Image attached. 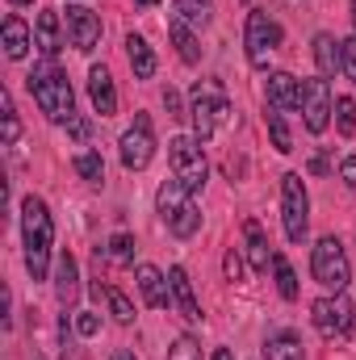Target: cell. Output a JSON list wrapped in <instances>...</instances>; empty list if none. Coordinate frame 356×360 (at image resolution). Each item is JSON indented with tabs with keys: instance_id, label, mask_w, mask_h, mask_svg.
Instances as JSON below:
<instances>
[{
	"instance_id": "obj_34",
	"label": "cell",
	"mask_w": 356,
	"mask_h": 360,
	"mask_svg": "<svg viewBox=\"0 0 356 360\" xmlns=\"http://www.w3.org/2000/svg\"><path fill=\"white\" fill-rule=\"evenodd\" d=\"M168 360H201V344L193 335H180L177 344L168 348Z\"/></svg>"
},
{
	"instance_id": "obj_15",
	"label": "cell",
	"mask_w": 356,
	"mask_h": 360,
	"mask_svg": "<svg viewBox=\"0 0 356 360\" xmlns=\"http://www.w3.org/2000/svg\"><path fill=\"white\" fill-rule=\"evenodd\" d=\"M139 293H143V302L151 306V310H164V306H172V285L164 281V272L155 269V264H139Z\"/></svg>"
},
{
	"instance_id": "obj_1",
	"label": "cell",
	"mask_w": 356,
	"mask_h": 360,
	"mask_svg": "<svg viewBox=\"0 0 356 360\" xmlns=\"http://www.w3.org/2000/svg\"><path fill=\"white\" fill-rule=\"evenodd\" d=\"M21 243H25V269L34 281H46V260H51V243H55V222L42 197H25L21 201Z\"/></svg>"
},
{
	"instance_id": "obj_25",
	"label": "cell",
	"mask_w": 356,
	"mask_h": 360,
	"mask_svg": "<svg viewBox=\"0 0 356 360\" xmlns=\"http://www.w3.org/2000/svg\"><path fill=\"white\" fill-rule=\"evenodd\" d=\"M272 276H276V289H281V297H285V302H298V276H293L289 260H285L281 252H272Z\"/></svg>"
},
{
	"instance_id": "obj_20",
	"label": "cell",
	"mask_w": 356,
	"mask_h": 360,
	"mask_svg": "<svg viewBox=\"0 0 356 360\" xmlns=\"http://www.w3.org/2000/svg\"><path fill=\"white\" fill-rule=\"evenodd\" d=\"M184 205H189V188H184L177 176L164 180V184H160V193H155V210H160V218H164V222H172Z\"/></svg>"
},
{
	"instance_id": "obj_39",
	"label": "cell",
	"mask_w": 356,
	"mask_h": 360,
	"mask_svg": "<svg viewBox=\"0 0 356 360\" xmlns=\"http://www.w3.org/2000/svg\"><path fill=\"white\" fill-rule=\"evenodd\" d=\"M164 105H168V113H172V117H184V105H180V92L177 89H164Z\"/></svg>"
},
{
	"instance_id": "obj_29",
	"label": "cell",
	"mask_w": 356,
	"mask_h": 360,
	"mask_svg": "<svg viewBox=\"0 0 356 360\" xmlns=\"http://www.w3.org/2000/svg\"><path fill=\"white\" fill-rule=\"evenodd\" d=\"M105 260H109V264H130V260H134V235L117 231V235L109 239V248H105Z\"/></svg>"
},
{
	"instance_id": "obj_10",
	"label": "cell",
	"mask_w": 356,
	"mask_h": 360,
	"mask_svg": "<svg viewBox=\"0 0 356 360\" xmlns=\"http://www.w3.org/2000/svg\"><path fill=\"white\" fill-rule=\"evenodd\" d=\"M331 109H336V96H331L323 76L302 80V113H306V130L310 134H323L331 126Z\"/></svg>"
},
{
	"instance_id": "obj_30",
	"label": "cell",
	"mask_w": 356,
	"mask_h": 360,
	"mask_svg": "<svg viewBox=\"0 0 356 360\" xmlns=\"http://www.w3.org/2000/svg\"><path fill=\"white\" fill-rule=\"evenodd\" d=\"M331 113H336V130H340L344 139H352L356 134V101L352 96H336V109H331Z\"/></svg>"
},
{
	"instance_id": "obj_11",
	"label": "cell",
	"mask_w": 356,
	"mask_h": 360,
	"mask_svg": "<svg viewBox=\"0 0 356 360\" xmlns=\"http://www.w3.org/2000/svg\"><path fill=\"white\" fill-rule=\"evenodd\" d=\"M63 25H68V38L80 55H92L96 42H101V17L92 13L89 4H68L63 13Z\"/></svg>"
},
{
	"instance_id": "obj_14",
	"label": "cell",
	"mask_w": 356,
	"mask_h": 360,
	"mask_svg": "<svg viewBox=\"0 0 356 360\" xmlns=\"http://www.w3.org/2000/svg\"><path fill=\"white\" fill-rule=\"evenodd\" d=\"M0 46H4V55H8L13 63H21V59L30 55V46H34V30H30L17 13H8L4 25H0Z\"/></svg>"
},
{
	"instance_id": "obj_36",
	"label": "cell",
	"mask_w": 356,
	"mask_h": 360,
	"mask_svg": "<svg viewBox=\"0 0 356 360\" xmlns=\"http://www.w3.org/2000/svg\"><path fill=\"white\" fill-rule=\"evenodd\" d=\"M76 331L89 340V335H96V331H101V319H96L92 310H80V314H76Z\"/></svg>"
},
{
	"instance_id": "obj_27",
	"label": "cell",
	"mask_w": 356,
	"mask_h": 360,
	"mask_svg": "<svg viewBox=\"0 0 356 360\" xmlns=\"http://www.w3.org/2000/svg\"><path fill=\"white\" fill-rule=\"evenodd\" d=\"M105 306H109V314L126 327V323H134V306H130V297L117 289V285H105Z\"/></svg>"
},
{
	"instance_id": "obj_12",
	"label": "cell",
	"mask_w": 356,
	"mask_h": 360,
	"mask_svg": "<svg viewBox=\"0 0 356 360\" xmlns=\"http://www.w3.org/2000/svg\"><path fill=\"white\" fill-rule=\"evenodd\" d=\"M63 17L55 13V8H42L38 13V21H34V46L42 51V59H55L59 51H63Z\"/></svg>"
},
{
	"instance_id": "obj_21",
	"label": "cell",
	"mask_w": 356,
	"mask_h": 360,
	"mask_svg": "<svg viewBox=\"0 0 356 360\" xmlns=\"http://www.w3.org/2000/svg\"><path fill=\"white\" fill-rule=\"evenodd\" d=\"M126 55H130V68L139 80H151L155 76V51L147 46L143 34H126Z\"/></svg>"
},
{
	"instance_id": "obj_28",
	"label": "cell",
	"mask_w": 356,
	"mask_h": 360,
	"mask_svg": "<svg viewBox=\"0 0 356 360\" xmlns=\"http://www.w3.org/2000/svg\"><path fill=\"white\" fill-rule=\"evenodd\" d=\"M177 13L189 25H210L214 17V0H177Z\"/></svg>"
},
{
	"instance_id": "obj_3",
	"label": "cell",
	"mask_w": 356,
	"mask_h": 360,
	"mask_svg": "<svg viewBox=\"0 0 356 360\" xmlns=\"http://www.w3.org/2000/svg\"><path fill=\"white\" fill-rule=\"evenodd\" d=\"M310 272H314V281H319L327 293H344V289H348L352 264H348V252H344V243H340L336 235H323V239L314 243V252H310Z\"/></svg>"
},
{
	"instance_id": "obj_4",
	"label": "cell",
	"mask_w": 356,
	"mask_h": 360,
	"mask_svg": "<svg viewBox=\"0 0 356 360\" xmlns=\"http://www.w3.org/2000/svg\"><path fill=\"white\" fill-rule=\"evenodd\" d=\"M189 117H193V134L205 143V139L231 117V101H227V92L218 89L214 80H197V89H193V105H189Z\"/></svg>"
},
{
	"instance_id": "obj_31",
	"label": "cell",
	"mask_w": 356,
	"mask_h": 360,
	"mask_svg": "<svg viewBox=\"0 0 356 360\" xmlns=\"http://www.w3.org/2000/svg\"><path fill=\"white\" fill-rule=\"evenodd\" d=\"M76 172L89 180V184H101V180H105V160H101L96 151H80V155H76Z\"/></svg>"
},
{
	"instance_id": "obj_5",
	"label": "cell",
	"mask_w": 356,
	"mask_h": 360,
	"mask_svg": "<svg viewBox=\"0 0 356 360\" xmlns=\"http://www.w3.org/2000/svg\"><path fill=\"white\" fill-rule=\"evenodd\" d=\"M168 164H172V176H177L189 193H197V188L205 184V176H210L201 139H189V134H180V139L168 143Z\"/></svg>"
},
{
	"instance_id": "obj_8",
	"label": "cell",
	"mask_w": 356,
	"mask_h": 360,
	"mask_svg": "<svg viewBox=\"0 0 356 360\" xmlns=\"http://www.w3.org/2000/svg\"><path fill=\"white\" fill-rule=\"evenodd\" d=\"M310 323H314L319 335L336 340V335H348V331H352L356 310H352V302H348L344 293H327V297L310 302Z\"/></svg>"
},
{
	"instance_id": "obj_41",
	"label": "cell",
	"mask_w": 356,
	"mask_h": 360,
	"mask_svg": "<svg viewBox=\"0 0 356 360\" xmlns=\"http://www.w3.org/2000/svg\"><path fill=\"white\" fill-rule=\"evenodd\" d=\"M310 172H314V176L331 172V160H327V155H314V160H310Z\"/></svg>"
},
{
	"instance_id": "obj_37",
	"label": "cell",
	"mask_w": 356,
	"mask_h": 360,
	"mask_svg": "<svg viewBox=\"0 0 356 360\" xmlns=\"http://www.w3.org/2000/svg\"><path fill=\"white\" fill-rule=\"evenodd\" d=\"M222 269H227V281H243V260H239V252H235V248L227 252V260H222Z\"/></svg>"
},
{
	"instance_id": "obj_9",
	"label": "cell",
	"mask_w": 356,
	"mask_h": 360,
	"mask_svg": "<svg viewBox=\"0 0 356 360\" xmlns=\"http://www.w3.org/2000/svg\"><path fill=\"white\" fill-rule=\"evenodd\" d=\"M117 155H122V168H126V172H143V168L155 160V134H151V117H147V113H139L134 126L122 134Z\"/></svg>"
},
{
	"instance_id": "obj_43",
	"label": "cell",
	"mask_w": 356,
	"mask_h": 360,
	"mask_svg": "<svg viewBox=\"0 0 356 360\" xmlns=\"http://www.w3.org/2000/svg\"><path fill=\"white\" fill-rule=\"evenodd\" d=\"M109 360H134V356L130 352H117V356H109Z\"/></svg>"
},
{
	"instance_id": "obj_22",
	"label": "cell",
	"mask_w": 356,
	"mask_h": 360,
	"mask_svg": "<svg viewBox=\"0 0 356 360\" xmlns=\"http://www.w3.org/2000/svg\"><path fill=\"white\" fill-rule=\"evenodd\" d=\"M265 360H306V348L293 331H272L265 340Z\"/></svg>"
},
{
	"instance_id": "obj_35",
	"label": "cell",
	"mask_w": 356,
	"mask_h": 360,
	"mask_svg": "<svg viewBox=\"0 0 356 360\" xmlns=\"http://www.w3.org/2000/svg\"><path fill=\"white\" fill-rule=\"evenodd\" d=\"M340 68H344V76L356 84V38H344L340 42Z\"/></svg>"
},
{
	"instance_id": "obj_40",
	"label": "cell",
	"mask_w": 356,
	"mask_h": 360,
	"mask_svg": "<svg viewBox=\"0 0 356 360\" xmlns=\"http://www.w3.org/2000/svg\"><path fill=\"white\" fill-rule=\"evenodd\" d=\"M68 130H72V134H76L80 143L89 139V122H84V117H72V122H68Z\"/></svg>"
},
{
	"instance_id": "obj_13",
	"label": "cell",
	"mask_w": 356,
	"mask_h": 360,
	"mask_svg": "<svg viewBox=\"0 0 356 360\" xmlns=\"http://www.w3.org/2000/svg\"><path fill=\"white\" fill-rule=\"evenodd\" d=\"M265 96L268 105L276 109V113H289V109H302V84L289 76V72H272L265 84Z\"/></svg>"
},
{
	"instance_id": "obj_45",
	"label": "cell",
	"mask_w": 356,
	"mask_h": 360,
	"mask_svg": "<svg viewBox=\"0 0 356 360\" xmlns=\"http://www.w3.org/2000/svg\"><path fill=\"white\" fill-rule=\"evenodd\" d=\"M8 4H34V0H8Z\"/></svg>"
},
{
	"instance_id": "obj_23",
	"label": "cell",
	"mask_w": 356,
	"mask_h": 360,
	"mask_svg": "<svg viewBox=\"0 0 356 360\" xmlns=\"http://www.w3.org/2000/svg\"><path fill=\"white\" fill-rule=\"evenodd\" d=\"M168 38H172V46H177L180 63H197V59H201V46H197V38H193L189 21H184L180 13L172 17V21H168Z\"/></svg>"
},
{
	"instance_id": "obj_19",
	"label": "cell",
	"mask_w": 356,
	"mask_h": 360,
	"mask_svg": "<svg viewBox=\"0 0 356 360\" xmlns=\"http://www.w3.org/2000/svg\"><path fill=\"white\" fill-rule=\"evenodd\" d=\"M168 285H172V302L180 306V314L189 319V323H197L201 319V302H197V293H193V281H189V272L180 269H168Z\"/></svg>"
},
{
	"instance_id": "obj_16",
	"label": "cell",
	"mask_w": 356,
	"mask_h": 360,
	"mask_svg": "<svg viewBox=\"0 0 356 360\" xmlns=\"http://www.w3.org/2000/svg\"><path fill=\"white\" fill-rule=\"evenodd\" d=\"M55 297H59L63 310H72L76 297H80V269H76V256L72 252H63L59 264H55Z\"/></svg>"
},
{
	"instance_id": "obj_32",
	"label": "cell",
	"mask_w": 356,
	"mask_h": 360,
	"mask_svg": "<svg viewBox=\"0 0 356 360\" xmlns=\"http://www.w3.org/2000/svg\"><path fill=\"white\" fill-rule=\"evenodd\" d=\"M268 134H272V147H276L281 155H289V151H293V139H289V126H285V117H281L276 109L268 113Z\"/></svg>"
},
{
	"instance_id": "obj_44",
	"label": "cell",
	"mask_w": 356,
	"mask_h": 360,
	"mask_svg": "<svg viewBox=\"0 0 356 360\" xmlns=\"http://www.w3.org/2000/svg\"><path fill=\"white\" fill-rule=\"evenodd\" d=\"M348 8H352V25H356V0H352V4H348Z\"/></svg>"
},
{
	"instance_id": "obj_6",
	"label": "cell",
	"mask_w": 356,
	"mask_h": 360,
	"mask_svg": "<svg viewBox=\"0 0 356 360\" xmlns=\"http://www.w3.org/2000/svg\"><path fill=\"white\" fill-rule=\"evenodd\" d=\"M281 218H285L289 243H302L306 231H310V197H306V184H302L298 172L281 176Z\"/></svg>"
},
{
	"instance_id": "obj_42",
	"label": "cell",
	"mask_w": 356,
	"mask_h": 360,
	"mask_svg": "<svg viewBox=\"0 0 356 360\" xmlns=\"http://www.w3.org/2000/svg\"><path fill=\"white\" fill-rule=\"evenodd\" d=\"M214 360H235V356H231V348H218V352H214Z\"/></svg>"
},
{
	"instance_id": "obj_38",
	"label": "cell",
	"mask_w": 356,
	"mask_h": 360,
	"mask_svg": "<svg viewBox=\"0 0 356 360\" xmlns=\"http://www.w3.org/2000/svg\"><path fill=\"white\" fill-rule=\"evenodd\" d=\"M340 180H344L348 188H356V155H344V164H340Z\"/></svg>"
},
{
	"instance_id": "obj_26",
	"label": "cell",
	"mask_w": 356,
	"mask_h": 360,
	"mask_svg": "<svg viewBox=\"0 0 356 360\" xmlns=\"http://www.w3.org/2000/svg\"><path fill=\"white\" fill-rule=\"evenodd\" d=\"M168 231H172V235H177V239H193V235H197V231H201V210H197V205H193V201H189V205H184V210H180L177 218H172V222H168Z\"/></svg>"
},
{
	"instance_id": "obj_2",
	"label": "cell",
	"mask_w": 356,
	"mask_h": 360,
	"mask_svg": "<svg viewBox=\"0 0 356 360\" xmlns=\"http://www.w3.org/2000/svg\"><path fill=\"white\" fill-rule=\"evenodd\" d=\"M30 92H34V101H38V109L51 117V122H72L76 117V92L68 84V76L51 63V59H42L34 72H30Z\"/></svg>"
},
{
	"instance_id": "obj_33",
	"label": "cell",
	"mask_w": 356,
	"mask_h": 360,
	"mask_svg": "<svg viewBox=\"0 0 356 360\" xmlns=\"http://www.w3.org/2000/svg\"><path fill=\"white\" fill-rule=\"evenodd\" d=\"M0 117H4V143L13 147V143H17V134H21V122H17V109H13V96H8V89L0 92Z\"/></svg>"
},
{
	"instance_id": "obj_46",
	"label": "cell",
	"mask_w": 356,
	"mask_h": 360,
	"mask_svg": "<svg viewBox=\"0 0 356 360\" xmlns=\"http://www.w3.org/2000/svg\"><path fill=\"white\" fill-rule=\"evenodd\" d=\"M139 4H160V0H139Z\"/></svg>"
},
{
	"instance_id": "obj_18",
	"label": "cell",
	"mask_w": 356,
	"mask_h": 360,
	"mask_svg": "<svg viewBox=\"0 0 356 360\" xmlns=\"http://www.w3.org/2000/svg\"><path fill=\"white\" fill-rule=\"evenodd\" d=\"M243 243H248V264H252V272H268L272 252H268L265 226H260L256 218H243Z\"/></svg>"
},
{
	"instance_id": "obj_24",
	"label": "cell",
	"mask_w": 356,
	"mask_h": 360,
	"mask_svg": "<svg viewBox=\"0 0 356 360\" xmlns=\"http://www.w3.org/2000/svg\"><path fill=\"white\" fill-rule=\"evenodd\" d=\"M310 55H314V63H319V76H336V72H344V68H340V42H336L331 34H314Z\"/></svg>"
},
{
	"instance_id": "obj_17",
	"label": "cell",
	"mask_w": 356,
	"mask_h": 360,
	"mask_svg": "<svg viewBox=\"0 0 356 360\" xmlns=\"http://www.w3.org/2000/svg\"><path fill=\"white\" fill-rule=\"evenodd\" d=\"M89 96H92V109H96L101 117H113V113H117V89H113V76H109L105 63L89 72Z\"/></svg>"
},
{
	"instance_id": "obj_7",
	"label": "cell",
	"mask_w": 356,
	"mask_h": 360,
	"mask_svg": "<svg viewBox=\"0 0 356 360\" xmlns=\"http://www.w3.org/2000/svg\"><path fill=\"white\" fill-rule=\"evenodd\" d=\"M243 46H248V63L252 68H265L268 55L281 46V25L268 17V8H252L248 21H243Z\"/></svg>"
}]
</instances>
